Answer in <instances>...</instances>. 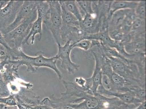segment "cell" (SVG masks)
I'll return each instance as SVG.
<instances>
[{"label":"cell","instance_id":"1","mask_svg":"<svg viewBox=\"0 0 146 109\" xmlns=\"http://www.w3.org/2000/svg\"><path fill=\"white\" fill-rule=\"evenodd\" d=\"M44 54L43 51H39L36 54L35 56H31L25 54L22 49L18 50L17 53V60H10L9 63L19 67L23 66H26V71L33 73L36 72L39 67L49 68L55 72L59 80H62L63 74L56 65L58 58L55 56L47 58L44 56Z\"/></svg>","mask_w":146,"mask_h":109},{"label":"cell","instance_id":"2","mask_svg":"<svg viewBox=\"0 0 146 109\" xmlns=\"http://www.w3.org/2000/svg\"><path fill=\"white\" fill-rule=\"evenodd\" d=\"M49 9L44 18L43 23L52 35L53 41L61 45L60 29L62 27V9L58 1H47Z\"/></svg>","mask_w":146,"mask_h":109},{"label":"cell","instance_id":"3","mask_svg":"<svg viewBox=\"0 0 146 109\" xmlns=\"http://www.w3.org/2000/svg\"><path fill=\"white\" fill-rule=\"evenodd\" d=\"M124 104L117 98H110L97 92L94 95L89 96L80 103L68 105L74 109H103L111 107L118 108Z\"/></svg>","mask_w":146,"mask_h":109},{"label":"cell","instance_id":"4","mask_svg":"<svg viewBox=\"0 0 146 109\" xmlns=\"http://www.w3.org/2000/svg\"><path fill=\"white\" fill-rule=\"evenodd\" d=\"M38 13L36 9L21 24L10 32L3 35L8 45L10 46L12 43L15 48L22 49L23 42L28 35L33 22L36 19Z\"/></svg>","mask_w":146,"mask_h":109},{"label":"cell","instance_id":"5","mask_svg":"<svg viewBox=\"0 0 146 109\" xmlns=\"http://www.w3.org/2000/svg\"><path fill=\"white\" fill-rule=\"evenodd\" d=\"M49 5L47 1H38L36 9L38 16L32 26L30 33L23 42L22 45H29V40L31 38V44L34 43L35 36L37 34L39 35L38 40H41L42 36V24L44 18L47 14L49 9Z\"/></svg>","mask_w":146,"mask_h":109},{"label":"cell","instance_id":"6","mask_svg":"<svg viewBox=\"0 0 146 109\" xmlns=\"http://www.w3.org/2000/svg\"><path fill=\"white\" fill-rule=\"evenodd\" d=\"M102 70L103 75L107 76L109 79L111 86L110 91L118 92H129L128 87L132 84L123 77L114 72L108 60H105L102 62Z\"/></svg>","mask_w":146,"mask_h":109},{"label":"cell","instance_id":"7","mask_svg":"<svg viewBox=\"0 0 146 109\" xmlns=\"http://www.w3.org/2000/svg\"><path fill=\"white\" fill-rule=\"evenodd\" d=\"M58 46V52L55 56L61 62V67L67 71L70 75H74L79 70L80 65L74 63L71 59V53L73 49V43L71 41L66 42L63 45Z\"/></svg>","mask_w":146,"mask_h":109},{"label":"cell","instance_id":"8","mask_svg":"<svg viewBox=\"0 0 146 109\" xmlns=\"http://www.w3.org/2000/svg\"><path fill=\"white\" fill-rule=\"evenodd\" d=\"M23 1H10L0 10V30H4L14 22Z\"/></svg>","mask_w":146,"mask_h":109},{"label":"cell","instance_id":"9","mask_svg":"<svg viewBox=\"0 0 146 109\" xmlns=\"http://www.w3.org/2000/svg\"><path fill=\"white\" fill-rule=\"evenodd\" d=\"M38 1H24L19 10L14 22L6 29L1 31L3 35L16 28L30 16L36 9Z\"/></svg>","mask_w":146,"mask_h":109},{"label":"cell","instance_id":"10","mask_svg":"<svg viewBox=\"0 0 146 109\" xmlns=\"http://www.w3.org/2000/svg\"><path fill=\"white\" fill-rule=\"evenodd\" d=\"M97 92L105 96L115 97L120 100L125 104L133 105L136 107L143 102L136 98L133 93L131 92H115L106 90L102 85L100 86L98 88Z\"/></svg>","mask_w":146,"mask_h":109},{"label":"cell","instance_id":"11","mask_svg":"<svg viewBox=\"0 0 146 109\" xmlns=\"http://www.w3.org/2000/svg\"><path fill=\"white\" fill-rule=\"evenodd\" d=\"M17 103L23 104L29 107H34L41 104L40 97L33 92L20 87L19 91L15 94Z\"/></svg>","mask_w":146,"mask_h":109},{"label":"cell","instance_id":"12","mask_svg":"<svg viewBox=\"0 0 146 109\" xmlns=\"http://www.w3.org/2000/svg\"><path fill=\"white\" fill-rule=\"evenodd\" d=\"M124 45L126 51L129 54L136 55L145 53V35L135 37Z\"/></svg>","mask_w":146,"mask_h":109},{"label":"cell","instance_id":"13","mask_svg":"<svg viewBox=\"0 0 146 109\" xmlns=\"http://www.w3.org/2000/svg\"><path fill=\"white\" fill-rule=\"evenodd\" d=\"M19 68L12 64H9L5 66L4 70L2 72V75L4 80L8 85L15 83L20 78L18 74Z\"/></svg>","mask_w":146,"mask_h":109},{"label":"cell","instance_id":"14","mask_svg":"<svg viewBox=\"0 0 146 109\" xmlns=\"http://www.w3.org/2000/svg\"><path fill=\"white\" fill-rule=\"evenodd\" d=\"M139 1H111L110 6V14H113L117 11L125 9L135 10Z\"/></svg>","mask_w":146,"mask_h":109},{"label":"cell","instance_id":"15","mask_svg":"<svg viewBox=\"0 0 146 109\" xmlns=\"http://www.w3.org/2000/svg\"><path fill=\"white\" fill-rule=\"evenodd\" d=\"M145 53L135 56L131 60V63L136 65L141 79L145 81Z\"/></svg>","mask_w":146,"mask_h":109},{"label":"cell","instance_id":"16","mask_svg":"<svg viewBox=\"0 0 146 109\" xmlns=\"http://www.w3.org/2000/svg\"><path fill=\"white\" fill-rule=\"evenodd\" d=\"M145 20L136 18L133 21L132 29L130 32L132 38L145 35Z\"/></svg>","mask_w":146,"mask_h":109},{"label":"cell","instance_id":"17","mask_svg":"<svg viewBox=\"0 0 146 109\" xmlns=\"http://www.w3.org/2000/svg\"><path fill=\"white\" fill-rule=\"evenodd\" d=\"M62 9V23L80 28V22L77 18L69 12L64 5L59 2Z\"/></svg>","mask_w":146,"mask_h":109},{"label":"cell","instance_id":"18","mask_svg":"<svg viewBox=\"0 0 146 109\" xmlns=\"http://www.w3.org/2000/svg\"><path fill=\"white\" fill-rule=\"evenodd\" d=\"M136 18L135 10L129 9L124 21L120 26L122 32L124 35L129 34L131 31L133 21Z\"/></svg>","mask_w":146,"mask_h":109},{"label":"cell","instance_id":"19","mask_svg":"<svg viewBox=\"0 0 146 109\" xmlns=\"http://www.w3.org/2000/svg\"><path fill=\"white\" fill-rule=\"evenodd\" d=\"M69 12L74 15L79 22L83 20V18L76 1H59Z\"/></svg>","mask_w":146,"mask_h":109},{"label":"cell","instance_id":"20","mask_svg":"<svg viewBox=\"0 0 146 109\" xmlns=\"http://www.w3.org/2000/svg\"><path fill=\"white\" fill-rule=\"evenodd\" d=\"M129 9L117 11L113 14L109 22L108 27H120L128 12Z\"/></svg>","mask_w":146,"mask_h":109},{"label":"cell","instance_id":"21","mask_svg":"<svg viewBox=\"0 0 146 109\" xmlns=\"http://www.w3.org/2000/svg\"><path fill=\"white\" fill-rule=\"evenodd\" d=\"M101 46L104 54L106 56L112 57V58L120 59L128 64H131L130 63L131 60L126 59L120 54L116 49L104 46L102 43H101Z\"/></svg>","mask_w":146,"mask_h":109},{"label":"cell","instance_id":"22","mask_svg":"<svg viewBox=\"0 0 146 109\" xmlns=\"http://www.w3.org/2000/svg\"><path fill=\"white\" fill-rule=\"evenodd\" d=\"M83 19L86 15L91 14L94 12L92 7L93 1H76Z\"/></svg>","mask_w":146,"mask_h":109},{"label":"cell","instance_id":"23","mask_svg":"<svg viewBox=\"0 0 146 109\" xmlns=\"http://www.w3.org/2000/svg\"><path fill=\"white\" fill-rule=\"evenodd\" d=\"M129 92L133 93L135 96L142 102L146 101L145 88L137 85H131L128 87Z\"/></svg>","mask_w":146,"mask_h":109},{"label":"cell","instance_id":"24","mask_svg":"<svg viewBox=\"0 0 146 109\" xmlns=\"http://www.w3.org/2000/svg\"><path fill=\"white\" fill-rule=\"evenodd\" d=\"M109 35L110 38L116 42H121L124 35L122 32L120 27H108Z\"/></svg>","mask_w":146,"mask_h":109},{"label":"cell","instance_id":"25","mask_svg":"<svg viewBox=\"0 0 146 109\" xmlns=\"http://www.w3.org/2000/svg\"><path fill=\"white\" fill-rule=\"evenodd\" d=\"M135 13L136 18L146 20V1H139Z\"/></svg>","mask_w":146,"mask_h":109},{"label":"cell","instance_id":"26","mask_svg":"<svg viewBox=\"0 0 146 109\" xmlns=\"http://www.w3.org/2000/svg\"><path fill=\"white\" fill-rule=\"evenodd\" d=\"M92 46L91 40L83 39L77 42L73 43V49L74 48L82 49L85 51H88L91 49Z\"/></svg>","mask_w":146,"mask_h":109},{"label":"cell","instance_id":"27","mask_svg":"<svg viewBox=\"0 0 146 109\" xmlns=\"http://www.w3.org/2000/svg\"><path fill=\"white\" fill-rule=\"evenodd\" d=\"M10 94L8 85L4 80L2 73L0 71V98L8 96Z\"/></svg>","mask_w":146,"mask_h":109},{"label":"cell","instance_id":"28","mask_svg":"<svg viewBox=\"0 0 146 109\" xmlns=\"http://www.w3.org/2000/svg\"><path fill=\"white\" fill-rule=\"evenodd\" d=\"M0 103L8 106H17L15 94H10L8 96L0 98Z\"/></svg>","mask_w":146,"mask_h":109},{"label":"cell","instance_id":"29","mask_svg":"<svg viewBox=\"0 0 146 109\" xmlns=\"http://www.w3.org/2000/svg\"><path fill=\"white\" fill-rule=\"evenodd\" d=\"M119 108L122 109H146V101L142 102L137 107L133 105L124 104L121 106Z\"/></svg>","mask_w":146,"mask_h":109},{"label":"cell","instance_id":"30","mask_svg":"<svg viewBox=\"0 0 146 109\" xmlns=\"http://www.w3.org/2000/svg\"><path fill=\"white\" fill-rule=\"evenodd\" d=\"M75 82L76 84L83 88H87L86 87V83L87 81L86 79L83 78V77H79L76 78L75 79Z\"/></svg>","mask_w":146,"mask_h":109},{"label":"cell","instance_id":"31","mask_svg":"<svg viewBox=\"0 0 146 109\" xmlns=\"http://www.w3.org/2000/svg\"><path fill=\"white\" fill-rule=\"evenodd\" d=\"M102 86L104 88L108 90H111V86L108 78L107 76L103 75L102 79Z\"/></svg>","mask_w":146,"mask_h":109},{"label":"cell","instance_id":"32","mask_svg":"<svg viewBox=\"0 0 146 109\" xmlns=\"http://www.w3.org/2000/svg\"><path fill=\"white\" fill-rule=\"evenodd\" d=\"M0 45L5 47L7 51L10 50L12 48L7 43L1 30H0Z\"/></svg>","mask_w":146,"mask_h":109},{"label":"cell","instance_id":"33","mask_svg":"<svg viewBox=\"0 0 146 109\" xmlns=\"http://www.w3.org/2000/svg\"><path fill=\"white\" fill-rule=\"evenodd\" d=\"M31 109H56L52 108L50 106H47V105L40 104L38 106H36L32 108ZM56 109H62L61 108H59Z\"/></svg>","mask_w":146,"mask_h":109},{"label":"cell","instance_id":"34","mask_svg":"<svg viewBox=\"0 0 146 109\" xmlns=\"http://www.w3.org/2000/svg\"><path fill=\"white\" fill-rule=\"evenodd\" d=\"M9 2V1H0V10L4 8Z\"/></svg>","mask_w":146,"mask_h":109},{"label":"cell","instance_id":"35","mask_svg":"<svg viewBox=\"0 0 146 109\" xmlns=\"http://www.w3.org/2000/svg\"><path fill=\"white\" fill-rule=\"evenodd\" d=\"M62 109H74L68 104L64 105L62 107Z\"/></svg>","mask_w":146,"mask_h":109},{"label":"cell","instance_id":"36","mask_svg":"<svg viewBox=\"0 0 146 109\" xmlns=\"http://www.w3.org/2000/svg\"><path fill=\"white\" fill-rule=\"evenodd\" d=\"M1 104L0 103V109H1Z\"/></svg>","mask_w":146,"mask_h":109},{"label":"cell","instance_id":"37","mask_svg":"<svg viewBox=\"0 0 146 109\" xmlns=\"http://www.w3.org/2000/svg\"><path fill=\"white\" fill-rule=\"evenodd\" d=\"M118 109H122L120 108H118Z\"/></svg>","mask_w":146,"mask_h":109},{"label":"cell","instance_id":"38","mask_svg":"<svg viewBox=\"0 0 146 109\" xmlns=\"http://www.w3.org/2000/svg\"><path fill=\"white\" fill-rule=\"evenodd\" d=\"M116 109H118V108H116Z\"/></svg>","mask_w":146,"mask_h":109}]
</instances>
